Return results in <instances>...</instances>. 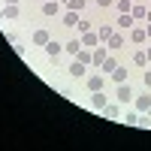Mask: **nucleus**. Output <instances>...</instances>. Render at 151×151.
<instances>
[{
    "label": "nucleus",
    "mask_w": 151,
    "mask_h": 151,
    "mask_svg": "<svg viewBox=\"0 0 151 151\" xmlns=\"http://www.w3.org/2000/svg\"><path fill=\"white\" fill-rule=\"evenodd\" d=\"M130 100H133L130 85H127V82H121V85H118V103H130Z\"/></svg>",
    "instance_id": "obj_1"
},
{
    "label": "nucleus",
    "mask_w": 151,
    "mask_h": 151,
    "mask_svg": "<svg viewBox=\"0 0 151 151\" xmlns=\"http://www.w3.org/2000/svg\"><path fill=\"white\" fill-rule=\"evenodd\" d=\"M33 42H36V45H45V42H48V33H45V30H36V33H33Z\"/></svg>",
    "instance_id": "obj_16"
},
{
    "label": "nucleus",
    "mask_w": 151,
    "mask_h": 151,
    "mask_svg": "<svg viewBox=\"0 0 151 151\" xmlns=\"http://www.w3.org/2000/svg\"><path fill=\"white\" fill-rule=\"evenodd\" d=\"M97 42H100V36H97V33H91V30L82 33V45H85V48H91V45H97Z\"/></svg>",
    "instance_id": "obj_4"
},
{
    "label": "nucleus",
    "mask_w": 151,
    "mask_h": 151,
    "mask_svg": "<svg viewBox=\"0 0 151 151\" xmlns=\"http://www.w3.org/2000/svg\"><path fill=\"white\" fill-rule=\"evenodd\" d=\"M145 55H148V60H151V45H148V52H145Z\"/></svg>",
    "instance_id": "obj_30"
},
{
    "label": "nucleus",
    "mask_w": 151,
    "mask_h": 151,
    "mask_svg": "<svg viewBox=\"0 0 151 151\" xmlns=\"http://www.w3.org/2000/svg\"><path fill=\"white\" fill-rule=\"evenodd\" d=\"M76 58H79V60H82V64H91V60H94V55H91V52H88V48H85V45L79 48V55H76Z\"/></svg>",
    "instance_id": "obj_10"
},
{
    "label": "nucleus",
    "mask_w": 151,
    "mask_h": 151,
    "mask_svg": "<svg viewBox=\"0 0 151 151\" xmlns=\"http://www.w3.org/2000/svg\"><path fill=\"white\" fill-rule=\"evenodd\" d=\"M100 67H103L106 73H112V70H115V67H118V60H115V58H109V55H106V60H103V64H100Z\"/></svg>",
    "instance_id": "obj_17"
},
{
    "label": "nucleus",
    "mask_w": 151,
    "mask_h": 151,
    "mask_svg": "<svg viewBox=\"0 0 151 151\" xmlns=\"http://www.w3.org/2000/svg\"><path fill=\"white\" fill-rule=\"evenodd\" d=\"M88 88H91V91H103V76H91V79H88Z\"/></svg>",
    "instance_id": "obj_7"
},
{
    "label": "nucleus",
    "mask_w": 151,
    "mask_h": 151,
    "mask_svg": "<svg viewBox=\"0 0 151 151\" xmlns=\"http://www.w3.org/2000/svg\"><path fill=\"white\" fill-rule=\"evenodd\" d=\"M97 3H100V6H112V3H115V0H97Z\"/></svg>",
    "instance_id": "obj_27"
},
{
    "label": "nucleus",
    "mask_w": 151,
    "mask_h": 151,
    "mask_svg": "<svg viewBox=\"0 0 151 151\" xmlns=\"http://www.w3.org/2000/svg\"><path fill=\"white\" fill-rule=\"evenodd\" d=\"M6 3H12V6H15V3H18V0H6Z\"/></svg>",
    "instance_id": "obj_31"
},
{
    "label": "nucleus",
    "mask_w": 151,
    "mask_h": 151,
    "mask_svg": "<svg viewBox=\"0 0 151 151\" xmlns=\"http://www.w3.org/2000/svg\"><path fill=\"white\" fill-rule=\"evenodd\" d=\"M103 112H106V115H109V118H118V106H106Z\"/></svg>",
    "instance_id": "obj_25"
},
{
    "label": "nucleus",
    "mask_w": 151,
    "mask_h": 151,
    "mask_svg": "<svg viewBox=\"0 0 151 151\" xmlns=\"http://www.w3.org/2000/svg\"><path fill=\"white\" fill-rule=\"evenodd\" d=\"M124 121H127V124H139V115H136V112H130V115L124 118Z\"/></svg>",
    "instance_id": "obj_26"
},
{
    "label": "nucleus",
    "mask_w": 151,
    "mask_h": 151,
    "mask_svg": "<svg viewBox=\"0 0 151 151\" xmlns=\"http://www.w3.org/2000/svg\"><path fill=\"white\" fill-rule=\"evenodd\" d=\"M3 15H6V18H15V15H18V9L12 6V3H6V9H3Z\"/></svg>",
    "instance_id": "obj_19"
},
{
    "label": "nucleus",
    "mask_w": 151,
    "mask_h": 151,
    "mask_svg": "<svg viewBox=\"0 0 151 151\" xmlns=\"http://www.w3.org/2000/svg\"><path fill=\"white\" fill-rule=\"evenodd\" d=\"M148 112H151V106H148Z\"/></svg>",
    "instance_id": "obj_33"
},
{
    "label": "nucleus",
    "mask_w": 151,
    "mask_h": 151,
    "mask_svg": "<svg viewBox=\"0 0 151 151\" xmlns=\"http://www.w3.org/2000/svg\"><path fill=\"white\" fill-rule=\"evenodd\" d=\"M136 106H139V109H148V106H151V97H148V94L139 97V100H136Z\"/></svg>",
    "instance_id": "obj_20"
},
{
    "label": "nucleus",
    "mask_w": 151,
    "mask_h": 151,
    "mask_svg": "<svg viewBox=\"0 0 151 151\" xmlns=\"http://www.w3.org/2000/svg\"><path fill=\"white\" fill-rule=\"evenodd\" d=\"M130 15H133V18H145L148 12H145V6H142V3H136V6L130 9Z\"/></svg>",
    "instance_id": "obj_15"
},
{
    "label": "nucleus",
    "mask_w": 151,
    "mask_h": 151,
    "mask_svg": "<svg viewBox=\"0 0 151 151\" xmlns=\"http://www.w3.org/2000/svg\"><path fill=\"white\" fill-rule=\"evenodd\" d=\"M133 60H136V64H148V55H145V52H136Z\"/></svg>",
    "instance_id": "obj_23"
},
{
    "label": "nucleus",
    "mask_w": 151,
    "mask_h": 151,
    "mask_svg": "<svg viewBox=\"0 0 151 151\" xmlns=\"http://www.w3.org/2000/svg\"><path fill=\"white\" fill-rule=\"evenodd\" d=\"M115 6H118L121 12H130V0H115Z\"/></svg>",
    "instance_id": "obj_22"
},
{
    "label": "nucleus",
    "mask_w": 151,
    "mask_h": 151,
    "mask_svg": "<svg viewBox=\"0 0 151 151\" xmlns=\"http://www.w3.org/2000/svg\"><path fill=\"white\" fill-rule=\"evenodd\" d=\"M112 79H115L118 85H121V82H127V70H124V67H115V70H112Z\"/></svg>",
    "instance_id": "obj_8"
},
{
    "label": "nucleus",
    "mask_w": 151,
    "mask_h": 151,
    "mask_svg": "<svg viewBox=\"0 0 151 151\" xmlns=\"http://www.w3.org/2000/svg\"><path fill=\"white\" fill-rule=\"evenodd\" d=\"M42 12H45V15H58V0H45Z\"/></svg>",
    "instance_id": "obj_9"
},
{
    "label": "nucleus",
    "mask_w": 151,
    "mask_h": 151,
    "mask_svg": "<svg viewBox=\"0 0 151 151\" xmlns=\"http://www.w3.org/2000/svg\"><path fill=\"white\" fill-rule=\"evenodd\" d=\"M118 27H133V15H130V12H121V15H118Z\"/></svg>",
    "instance_id": "obj_5"
},
{
    "label": "nucleus",
    "mask_w": 151,
    "mask_h": 151,
    "mask_svg": "<svg viewBox=\"0 0 151 151\" xmlns=\"http://www.w3.org/2000/svg\"><path fill=\"white\" fill-rule=\"evenodd\" d=\"M85 73H88V67L82 64V60H79V58H76V60H73V64H70V76H76V79H82V76H85Z\"/></svg>",
    "instance_id": "obj_2"
},
{
    "label": "nucleus",
    "mask_w": 151,
    "mask_h": 151,
    "mask_svg": "<svg viewBox=\"0 0 151 151\" xmlns=\"http://www.w3.org/2000/svg\"><path fill=\"white\" fill-rule=\"evenodd\" d=\"M103 60H106V48H97V52H94V60H91V64H94V67H100Z\"/></svg>",
    "instance_id": "obj_14"
},
{
    "label": "nucleus",
    "mask_w": 151,
    "mask_h": 151,
    "mask_svg": "<svg viewBox=\"0 0 151 151\" xmlns=\"http://www.w3.org/2000/svg\"><path fill=\"white\" fill-rule=\"evenodd\" d=\"M145 36H148L145 30H139V27H136V30H133V42H142V40H145Z\"/></svg>",
    "instance_id": "obj_21"
},
{
    "label": "nucleus",
    "mask_w": 151,
    "mask_h": 151,
    "mask_svg": "<svg viewBox=\"0 0 151 151\" xmlns=\"http://www.w3.org/2000/svg\"><path fill=\"white\" fill-rule=\"evenodd\" d=\"M97 36H100V42H103V40H112V36H115V27H112V24H103V27L97 30Z\"/></svg>",
    "instance_id": "obj_3"
},
{
    "label": "nucleus",
    "mask_w": 151,
    "mask_h": 151,
    "mask_svg": "<svg viewBox=\"0 0 151 151\" xmlns=\"http://www.w3.org/2000/svg\"><path fill=\"white\" fill-rule=\"evenodd\" d=\"M60 48H64V45H60V42H55V40H48V42H45V52L52 55V58H58V55H60Z\"/></svg>",
    "instance_id": "obj_6"
},
{
    "label": "nucleus",
    "mask_w": 151,
    "mask_h": 151,
    "mask_svg": "<svg viewBox=\"0 0 151 151\" xmlns=\"http://www.w3.org/2000/svg\"><path fill=\"white\" fill-rule=\"evenodd\" d=\"M145 33H148V36H151V24H148V27H145Z\"/></svg>",
    "instance_id": "obj_29"
},
{
    "label": "nucleus",
    "mask_w": 151,
    "mask_h": 151,
    "mask_svg": "<svg viewBox=\"0 0 151 151\" xmlns=\"http://www.w3.org/2000/svg\"><path fill=\"white\" fill-rule=\"evenodd\" d=\"M145 18H148V21H151V12H148V15H145Z\"/></svg>",
    "instance_id": "obj_32"
},
{
    "label": "nucleus",
    "mask_w": 151,
    "mask_h": 151,
    "mask_svg": "<svg viewBox=\"0 0 151 151\" xmlns=\"http://www.w3.org/2000/svg\"><path fill=\"white\" fill-rule=\"evenodd\" d=\"M145 85H148V88H151V73H145Z\"/></svg>",
    "instance_id": "obj_28"
},
{
    "label": "nucleus",
    "mask_w": 151,
    "mask_h": 151,
    "mask_svg": "<svg viewBox=\"0 0 151 151\" xmlns=\"http://www.w3.org/2000/svg\"><path fill=\"white\" fill-rule=\"evenodd\" d=\"M67 3H70V9L76 12V9H82V6H85V0H67Z\"/></svg>",
    "instance_id": "obj_24"
},
{
    "label": "nucleus",
    "mask_w": 151,
    "mask_h": 151,
    "mask_svg": "<svg viewBox=\"0 0 151 151\" xmlns=\"http://www.w3.org/2000/svg\"><path fill=\"white\" fill-rule=\"evenodd\" d=\"M121 45H124V36H118V33H115V36L109 40V48H121Z\"/></svg>",
    "instance_id": "obj_18"
},
{
    "label": "nucleus",
    "mask_w": 151,
    "mask_h": 151,
    "mask_svg": "<svg viewBox=\"0 0 151 151\" xmlns=\"http://www.w3.org/2000/svg\"><path fill=\"white\" fill-rule=\"evenodd\" d=\"M94 109H106V94L94 91Z\"/></svg>",
    "instance_id": "obj_12"
},
{
    "label": "nucleus",
    "mask_w": 151,
    "mask_h": 151,
    "mask_svg": "<svg viewBox=\"0 0 151 151\" xmlns=\"http://www.w3.org/2000/svg\"><path fill=\"white\" fill-rule=\"evenodd\" d=\"M64 48H67L70 55H79V48H82V40H70V42H67Z\"/></svg>",
    "instance_id": "obj_11"
},
{
    "label": "nucleus",
    "mask_w": 151,
    "mask_h": 151,
    "mask_svg": "<svg viewBox=\"0 0 151 151\" xmlns=\"http://www.w3.org/2000/svg\"><path fill=\"white\" fill-rule=\"evenodd\" d=\"M64 24H67V27H76V24H79V15H76V12L70 9L67 15H64Z\"/></svg>",
    "instance_id": "obj_13"
}]
</instances>
